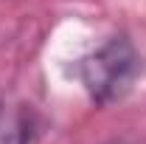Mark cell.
I'll use <instances>...</instances> for the list:
<instances>
[{"instance_id":"cell-1","label":"cell","mask_w":146,"mask_h":144,"mask_svg":"<svg viewBox=\"0 0 146 144\" xmlns=\"http://www.w3.org/2000/svg\"><path fill=\"white\" fill-rule=\"evenodd\" d=\"M73 71L93 105L107 108L112 102H118L138 79L141 57L127 34H112L90 54L79 57Z\"/></svg>"},{"instance_id":"cell-3","label":"cell","mask_w":146,"mask_h":144,"mask_svg":"<svg viewBox=\"0 0 146 144\" xmlns=\"http://www.w3.org/2000/svg\"><path fill=\"white\" fill-rule=\"evenodd\" d=\"M107 144H135V141H129V139H112V141H107Z\"/></svg>"},{"instance_id":"cell-2","label":"cell","mask_w":146,"mask_h":144,"mask_svg":"<svg viewBox=\"0 0 146 144\" xmlns=\"http://www.w3.org/2000/svg\"><path fill=\"white\" fill-rule=\"evenodd\" d=\"M36 136V113L17 99H0V144H31Z\"/></svg>"}]
</instances>
